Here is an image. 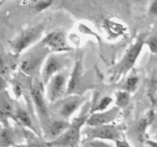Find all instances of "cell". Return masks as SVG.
Instances as JSON below:
<instances>
[{
    "instance_id": "obj_29",
    "label": "cell",
    "mask_w": 157,
    "mask_h": 147,
    "mask_svg": "<svg viewBox=\"0 0 157 147\" xmlns=\"http://www.w3.org/2000/svg\"><path fill=\"white\" fill-rule=\"evenodd\" d=\"M8 86H9V81L4 77L0 75V92L7 90Z\"/></svg>"
},
{
    "instance_id": "obj_9",
    "label": "cell",
    "mask_w": 157,
    "mask_h": 147,
    "mask_svg": "<svg viewBox=\"0 0 157 147\" xmlns=\"http://www.w3.org/2000/svg\"><path fill=\"white\" fill-rule=\"evenodd\" d=\"M124 130V128L122 126L115 125L113 123L97 126H85L81 130V136L84 139L116 142L125 137Z\"/></svg>"
},
{
    "instance_id": "obj_25",
    "label": "cell",
    "mask_w": 157,
    "mask_h": 147,
    "mask_svg": "<svg viewBox=\"0 0 157 147\" xmlns=\"http://www.w3.org/2000/svg\"><path fill=\"white\" fill-rule=\"evenodd\" d=\"M145 44L148 46L152 54L157 55V34L146 38Z\"/></svg>"
},
{
    "instance_id": "obj_13",
    "label": "cell",
    "mask_w": 157,
    "mask_h": 147,
    "mask_svg": "<svg viewBox=\"0 0 157 147\" xmlns=\"http://www.w3.org/2000/svg\"><path fill=\"white\" fill-rule=\"evenodd\" d=\"M15 110V99L7 90L0 92V125L2 127L11 126L10 120L13 121Z\"/></svg>"
},
{
    "instance_id": "obj_31",
    "label": "cell",
    "mask_w": 157,
    "mask_h": 147,
    "mask_svg": "<svg viewBox=\"0 0 157 147\" xmlns=\"http://www.w3.org/2000/svg\"><path fill=\"white\" fill-rule=\"evenodd\" d=\"M13 147H26V145H25V144L23 143V144H21V145H15V146H13Z\"/></svg>"
},
{
    "instance_id": "obj_26",
    "label": "cell",
    "mask_w": 157,
    "mask_h": 147,
    "mask_svg": "<svg viewBox=\"0 0 157 147\" xmlns=\"http://www.w3.org/2000/svg\"><path fill=\"white\" fill-rule=\"evenodd\" d=\"M54 2V0H41L38 2L35 3L34 6V9L36 12H41L50 7Z\"/></svg>"
},
{
    "instance_id": "obj_22",
    "label": "cell",
    "mask_w": 157,
    "mask_h": 147,
    "mask_svg": "<svg viewBox=\"0 0 157 147\" xmlns=\"http://www.w3.org/2000/svg\"><path fill=\"white\" fill-rule=\"evenodd\" d=\"M140 77L136 74H131L127 77V79L124 81L121 87V90L128 92L129 93H133L136 91L139 85Z\"/></svg>"
},
{
    "instance_id": "obj_19",
    "label": "cell",
    "mask_w": 157,
    "mask_h": 147,
    "mask_svg": "<svg viewBox=\"0 0 157 147\" xmlns=\"http://www.w3.org/2000/svg\"><path fill=\"white\" fill-rule=\"evenodd\" d=\"M82 56H78L75 61L73 70L70 74L67 87V95L78 94V91L81 87L83 77V63Z\"/></svg>"
},
{
    "instance_id": "obj_18",
    "label": "cell",
    "mask_w": 157,
    "mask_h": 147,
    "mask_svg": "<svg viewBox=\"0 0 157 147\" xmlns=\"http://www.w3.org/2000/svg\"><path fill=\"white\" fill-rule=\"evenodd\" d=\"M68 120L52 117V120L41 130L42 136L47 142H52L59 137L70 126Z\"/></svg>"
},
{
    "instance_id": "obj_4",
    "label": "cell",
    "mask_w": 157,
    "mask_h": 147,
    "mask_svg": "<svg viewBox=\"0 0 157 147\" xmlns=\"http://www.w3.org/2000/svg\"><path fill=\"white\" fill-rule=\"evenodd\" d=\"M44 88L40 78H33L29 94L41 130L47 126L53 117L49 108V104L46 100Z\"/></svg>"
},
{
    "instance_id": "obj_10",
    "label": "cell",
    "mask_w": 157,
    "mask_h": 147,
    "mask_svg": "<svg viewBox=\"0 0 157 147\" xmlns=\"http://www.w3.org/2000/svg\"><path fill=\"white\" fill-rule=\"evenodd\" d=\"M70 72L68 69L54 75L44 88L45 97L49 104H52L67 96Z\"/></svg>"
},
{
    "instance_id": "obj_35",
    "label": "cell",
    "mask_w": 157,
    "mask_h": 147,
    "mask_svg": "<svg viewBox=\"0 0 157 147\" xmlns=\"http://www.w3.org/2000/svg\"><path fill=\"white\" fill-rule=\"evenodd\" d=\"M2 125H0V129H2Z\"/></svg>"
},
{
    "instance_id": "obj_23",
    "label": "cell",
    "mask_w": 157,
    "mask_h": 147,
    "mask_svg": "<svg viewBox=\"0 0 157 147\" xmlns=\"http://www.w3.org/2000/svg\"><path fill=\"white\" fill-rule=\"evenodd\" d=\"M80 147H116L114 144L101 139H89L83 138L80 142Z\"/></svg>"
},
{
    "instance_id": "obj_30",
    "label": "cell",
    "mask_w": 157,
    "mask_h": 147,
    "mask_svg": "<svg viewBox=\"0 0 157 147\" xmlns=\"http://www.w3.org/2000/svg\"><path fill=\"white\" fill-rule=\"evenodd\" d=\"M145 145L149 147H157V141L147 139L145 141Z\"/></svg>"
},
{
    "instance_id": "obj_21",
    "label": "cell",
    "mask_w": 157,
    "mask_h": 147,
    "mask_svg": "<svg viewBox=\"0 0 157 147\" xmlns=\"http://www.w3.org/2000/svg\"><path fill=\"white\" fill-rule=\"evenodd\" d=\"M113 98L110 96H104V97H101L100 100H98V98L94 97L93 100L90 102V114L107 110L109 106L113 103Z\"/></svg>"
},
{
    "instance_id": "obj_27",
    "label": "cell",
    "mask_w": 157,
    "mask_h": 147,
    "mask_svg": "<svg viewBox=\"0 0 157 147\" xmlns=\"http://www.w3.org/2000/svg\"><path fill=\"white\" fill-rule=\"evenodd\" d=\"M148 12L151 16L157 17V0H151Z\"/></svg>"
},
{
    "instance_id": "obj_36",
    "label": "cell",
    "mask_w": 157,
    "mask_h": 147,
    "mask_svg": "<svg viewBox=\"0 0 157 147\" xmlns=\"http://www.w3.org/2000/svg\"><path fill=\"white\" fill-rule=\"evenodd\" d=\"M78 147H80V146H78Z\"/></svg>"
},
{
    "instance_id": "obj_6",
    "label": "cell",
    "mask_w": 157,
    "mask_h": 147,
    "mask_svg": "<svg viewBox=\"0 0 157 147\" xmlns=\"http://www.w3.org/2000/svg\"><path fill=\"white\" fill-rule=\"evenodd\" d=\"M145 39L146 35H140L138 36L135 42L129 47L122 59L114 67L112 81H117L132 70L142 52L143 47L145 44Z\"/></svg>"
},
{
    "instance_id": "obj_33",
    "label": "cell",
    "mask_w": 157,
    "mask_h": 147,
    "mask_svg": "<svg viewBox=\"0 0 157 147\" xmlns=\"http://www.w3.org/2000/svg\"><path fill=\"white\" fill-rule=\"evenodd\" d=\"M31 2H33L34 4H35V3H37V2H40V1H41V0H30Z\"/></svg>"
},
{
    "instance_id": "obj_3",
    "label": "cell",
    "mask_w": 157,
    "mask_h": 147,
    "mask_svg": "<svg viewBox=\"0 0 157 147\" xmlns=\"http://www.w3.org/2000/svg\"><path fill=\"white\" fill-rule=\"evenodd\" d=\"M15 107L13 122L24 128L32 130L38 136H43L29 93L25 95L22 99H15Z\"/></svg>"
},
{
    "instance_id": "obj_5",
    "label": "cell",
    "mask_w": 157,
    "mask_h": 147,
    "mask_svg": "<svg viewBox=\"0 0 157 147\" xmlns=\"http://www.w3.org/2000/svg\"><path fill=\"white\" fill-rule=\"evenodd\" d=\"M44 30L42 24L24 29L9 41V51L19 57L23 52L41 41Z\"/></svg>"
},
{
    "instance_id": "obj_20",
    "label": "cell",
    "mask_w": 157,
    "mask_h": 147,
    "mask_svg": "<svg viewBox=\"0 0 157 147\" xmlns=\"http://www.w3.org/2000/svg\"><path fill=\"white\" fill-rule=\"evenodd\" d=\"M22 127V126H21ZM26 147H50L43 136H38L32 130L22 127Z\"/></svg>"
},
{
    "instance_id": "obj_16",
    "label": "cell",
    "mask_w": 157,
    "mask_h": 147,
    "mask_svg": "<svg viewBox=\"0 0 157 147\" xmlns=\"http://www.w3.org/2000/svg\"><path fill=\"white\" fill-rule=\"evenodd\" d=\"M120 113H121V109L116 106L104 111L91 113L89 115L86 121L85 126H97L113 123V122L119 116Z\"/></svg>"
},
{
    "instance_id": "obj_2",
    "label": "cell",
    "mask_w": 157,
    "mask_h": 147,
    "mask_svg": "<svg viewBox=\"0 0 157 147\" xmlns=\"http://www.w3.org/2000/svg\"><path fill=\"white\" fill-rule=\"evenodd\" d=\"M90 102L83 107L81 114L74 118L68 128L58 138L48 142L50 147H78L81 138V130L90 115Z\"/></svg>"
},
{
    "instance_id": "obj_32",
    "label": "cell",
    "mask_w": 157,
    "mask_h": 147,
    "mask_svg": "<svg viewBox=\"0 0 157 147\" xmlns=\"http://www.w3.org/2000/svg\"><path fill=\"white\" fill-rule=\"evenodd\" d=\"M6 2V0H0V7Z\"/></svg>"
},
{
    "instance_id": "obj_12",
    "label": "cell",
    "mask_w": 157,
    "mask_h": 147,
    "mask_svg": "<svg viewBox=\"0 0 157 147\" xmlns=\"http://www.w3.org/2000/svg\"><path fill=\"white\" fill-rule=\"evenodd\" d=\"M25 143L22 127L18 124L0 129V147H13Z\"/></svg>"
},
{
    "instance_id": "obj_34",
    "label": "cell",
    "mask_w": 157,
    "mask_h": 147,
    "mask_svg": "<svg viewBox=\"0 0 157 147\" xmlns=\"http://www.w3.org/2000/svg\"><path fill=\"white\" fill-rule=\"evenodd\" d=\"M155 138H156V139H157V133H156V136H155Z\"/></svg>"
},
{
    "instance_id": "obj_24",
    "label": "cell",
    "mask_w": 157,
    "mask_h": 147,
    "mask_svg": "<svg viewBox=\"0 0 157 147\" xmlns=\"http://www.w3.org/2000/svg\"><path fill=\"white\" fill-rule=\"evenodd\" d=\"M130 101V93L124 90H119L115 93V104L118 108L124 109L128 106Z\"/></svg>"
},
{
    "instance_id": "obj_17",
    "label": "cell",
    "mask_w": 157,
    "mask_h": 147,
    "mask_svg": "<svg viewBox=\"0 0 157 147\" xmlns=\"http://www.w3.org/2000/svg\"><path fill=\"white\" fill-rule=\"evenodd\" d=\"M148 127L149 123L147 116L141 118L127 130V137L136 146H143L145 145V141L147 139V130Z\"/></svg>"
},
{
    "instance_id": "obj_14",
    "label": "cell",
    "mask_w": 157,
    "mask_h": 147,
    "mask_svg": "<svg viewBox=\"0 0 157 147\" xmlns=\"http://www.w3.org/2000/svg\"><path fill=\"white\" fill-rule=\"evenodd\" d=\"M32 80L33 78L26 76L19 70L11 77L8 81L12 87L14 99H22L25 95L29 93Z\"/></svg>"
},
{
    "instance_id": "obj_15",
    "label": "cell",
    "mask_w": 157,
    "mask_h": 147,
    "mask_svg": "<svg viewBox=\"0 0 157 147\" xmlns=\"http://www.w3.org/2000/svg\"><path fill=\"white\" fill-rule=\"evenodd\" d=\"M19 57L12 54L10 51H6L0 44V75L9 81L15 73L18 66Z\"/></svg>"
},
{
    "instance_id": "obj_28",
    "label": "cell",
    "mask_w": 157,
    "mask_h": 147,
    "mask_svg": "<svg viewBox=\"0 0 157 147\" xmlns=\"http://www.w3.org/2000/svg\"><path fill=\"white\" fill-rule=\"evenodd\" d=\"M115 142V146L116 147H133L130 142L127 141L126 137L123 138V139L117 140Z\"/></svg>"
},
{
    "instance_id": "obj_11",
    "label": "cell",
    "mask_w": 157,
    "mask_h": 147,
    "mask_svg": "<svg viewBox=\"0 0 157 147\" xmlns=\"http://www.w3.org/2000/svg\"><path fill=\"white\" fill-rule=\"evenodd\" d=\"M40 41L51 53H64L73 50V47H71L67 41V34L64 31H52L43 37Z\"/></svg>"
},
{
    "instance_id": "obj_1",
    "label": "cell",
    "mask_w": 157,
    "mask_h": 147,
    "mask_svg": "<svg viewBox=\"0 0 157 147\" xmlns=\"http://www.w3.org/2000/svg\"><path fill=\"white\" fill-rule=\"evenodd\" d=\"M50 54V51L39 41L20 55L18 70L29 77L39 78L43 64Z\"/></svg>"
},
{
    "instance_id": "obj_7",
    "label": "cell",
    "mask_w": 157,
    "mask_h": 147,
    "mask_svg": "<svg viewBox=\"0 0 157 147\" xmlns=\"http://www.w3.org/2000/svg\"><path fill=\"white\" fill-rule=\"evenodd\" d=\"M71 58L69 52L51 53L46 58L40 74V81L44 87L56 74L68 69L71 65Z\"/></svg>"
},
{
    "instance_id": "obj_8",
    "label": "cell",
    "mask_w": 157,
    "mask_h": 147,
    "mask_svg": "<svg viewBox=\"0 0 157 147\" xmlns=\"http://www.w3.org/2000/svg\"><path fill=\"white\" fill-rule=\"evenodd\" d=\"M84 103L85 96L84 95H67L60 100L49 104V108L53 117L69 121V119L84 105Z\"/></svg>"
}]
</instances>
